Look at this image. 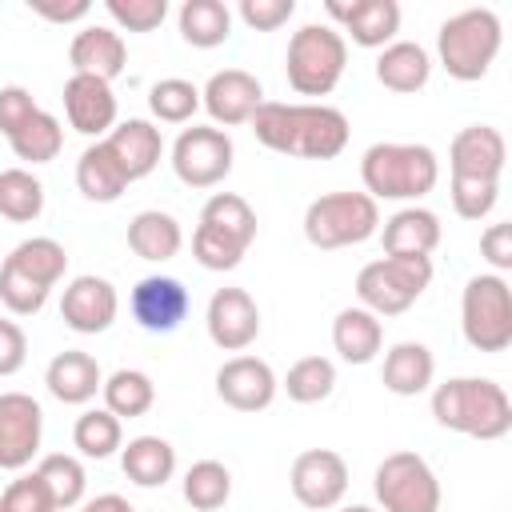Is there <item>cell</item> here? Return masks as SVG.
<instances>
[{
    "label": "cell",
    "instance_id": "obj_3",
    "mask_svg": "<svg viewBox=\"0 0 512 512\" xmlns=\"http://www.w3.org/2000/svg\"><path fill=\"white\" fill-rule=\"evenodd\" d=\"M360 180L364 192L380 200H404L416 204L424 200L436 180H440V160L428 144H400V140H380L364 148L360 156Z\"/></svg>",
    "mask_w": 512,
    "mask_h": 512
},
{
    "label": "cell",
    "instance_id": "obj_18",
    "mask_svg": "<svg viewBox=\"0 0 512 512\" xmlns=\"http://www.w3.org/2000/svg\"><path fill=\"white\" fill-rule=\"evenodd\" d=\"M192 296L176 276H144L128 292V312L144 332H176L188 320Z\"/></svg>",
    "mask_w": 512,
    "mask_h": 512
},
{
    "label": "cell",
    "instance_id": "obj_37",
    "mask_svg": "<svg viewBox=\"0 0 512 512\" xmlns=\"http://www.w3.org/2000/svg\"><path fill=\"white\" fill-rule=\"evenodd\" d=\"M280 388L288 392L292 404H320V400H328L332 388H336V364H332L328 356H300V360L284 372Z\"/></svg>",
    "mask_w": 512,
    "mask_h": 512
},
{
    "label": "cell",
    "instance_id": "obj_41",
    "mask_svg": "<svg viewBox=\"0 0 512 512\" xmlns=\"http://www.w3.org/2000/svg\"><path fill=\"white\" fill-rule=\"evenodd\" d=\"M148 108L160 124H188L200 112V88L184 76H164L148 88Z\"/></svg>",
    "mask_w": 512,
    "mask_h": 512
},
{
    "label": "cell",
    "instance_id": "obj_53",
    "mask_svg": "<svg viewBox=\"0 0 512 512\" xmlns=\"http://www.w3.org/2000/svg\"><path fill=\"white\" fill-rule=\"evenodd\" d=\"M336 512H380V508H368V504H344V508H336Z\"/></svg>",
    "mask_w": 512,
    "mask_h": 512
},
{
    "label": "cell",
    "instance_id": "obj_39",
    "mask_svg": "<svg viewBox=\"0 0 512 512\" xmlns=\"http://www.w3.org/2000/svg\"><path fill=\"white\" fill-rule=\"evenodd\" d=\"M200 224H208V228H216V232H224V236H232L240 244L256 240V212L236 192H212L208 204L200 208Z\"/></svg>",
    "mask_w": 512,
    "mask_h": 512
},
{
    "label": "cell",
    "instance_id": "obj_24",
    "mask_svg": "<svg viewBox=\"0 0 512 512\" xmlns=\"http://www.w3.org/2000/svg\"><path fill=\"white\" fill-rule=\"evenodd\" d=\"M44 384H48V392H52L60 404H88V400H96V392L104 388V372H100V364H96L92 352H84V348H64V352H56V356L48 360Z\"/></svg>",
    "mask_w": 512,
    "mask_h": 512
},
{
    "label": "cell",
    "instance_id": "obj_10",
    "mask_svg": "<svg viewBox=\"0 0 512 512\" xmlns=\"http://www.w3.org/2000/svg\"><path fill=\"white\" fill-rule=\"evenodd\" d=\"M232 136L216 124H192L172 144V172L188 188H216L232 172Z\"/></svg>",
    "mask_w": 512,
    "mask_h": 512
},
{
    "label": "cell",
    "instance_id": "obj_38",
    "mask_svg": "<svg viewBox=\"0 0 512 512\" xmlns=\"http://www.w3.org/2000/svg\"><path fill=\"white\" fill-rule=\"evenodd\" d=\"M44 212V184L28 168L0 172V216L12 224H32Z\"/></svg>",
    "mask_w": 512,
    "mask_h": 512
},
{
    "label": "cell",
    "instance_id": "obj_8",
    "mask_svg": "<svg viewBox=\"0 0 512 512\" xmlns=\"http://www.w3.org/2000/svg\"><path fill=\"white\" fill-rule=\"evenodd\" d=\"M460 332L476 352H504L512 344V288L496 272H480L460 292Z\"/></svg>",
    "mask_w": 512,
    "mask_h": 512
},
{
    "label": "cell",
    "instance_id": "obj_40",
    "mask_svg": "<svg viewBox=\"0 0 512 512\" xmlns=\"http://www.w3.org/2000/svg\"><path fill=\"white\" fill-rule=\"evenodd\" d=\"M228 496H232V472L220 460H196L184 472V500L196 512H216L228 504Z\"/></svg>",
    "mask_w": 512,
    "mask_h": 512
},
{
    "label": "cell",
    "instance_id": "obj_7",
    "mask_svg": "<svg viewBox=\"0 0 512 512\" xmlns=\"http://www.w3.org/2000/svg\"><path fill=\"white\" fill-rule=\"evenodd\" d=\"M428 284H432V256H380L360 268L356 300L372 316H400L424 296Z\"/></svg>",
    "mask_w": 512,
    "mask_h": 512
},
{
    "label": "cell",
    "instance_id": "obj_47",
    "mask_svg": "<svg viewBox=\"0 0 512 512\" xmlns=\"http://www.w3.org/2000/svg\"><path fill=\"white\" fill-rule=\"evenodd\" d=\"M296 12V0H240L236 16L252 28V32H276L280 24H288Z\"/></svg>",
    "mask_w": 512,
    "mask_h": 512
},
{
    "label": "cell",
    "instance_id": "obj_15",
    "mask_svg": "<svg viewBox=\"0 0 512 512\" xmlns=\"http://www.w3.org/2000/svg\"><path fill=\"white\" fill-rule=\"evenodd\" d=\"M120 312V296H116V284L104 280V276H72L64 284V296H60V320L80 332V336H96V332H108L112 320Z\"/></svg>",
    "mask_w": 512,
    "mask_h": 512
},
{
    "label": "cell",
    "instance_id": "obj_13",
    "mask_svg": "<svg viewBox=\"0 0 512 512\" xmlns=\"http://www.w3.org/2000/svg\"><path fill=\"white\" fill-rule=\"evenodd\" d=\"M44 412L28 392H0V468L20 472L36 460Z\"/></svg>",
    "mask_w": 512,
    "mask_h": 512
},
{
    "label": "cell",
    "instance_id": "obj_27",
    "mask_svg": "<svg viewBox=\"0 0 512 512\" xmlns=\"http://www.w3.org/2000/svg\"><path fill=\"white\" fill-rule=\"evenodd\" d=\"M128 184H132L128 172L120 168V160L112 156V148L104 140H96V144H88L80 152V160H76V188H80L84 200L112 204V200H120L128 192Z\"/></svg>",
    "mask_w": 512,
    "mask_h": 512
},
{
    "label": "cell",
    "instance_id": "obj_35",
    "mask_svg": "<svg viewBox=\"0 0 512 512\" xmlns=\"http://www.w3.org/2000/svg\"><path fill=\"white\" fill-rule=\"evenodd\" d=\"M72 444L88 460H108L124 448V420H116L108 408H84L72 424Z\"/></svg>",
    "mask_w": 512,
    "mask_h": 512
},
{
    "label": "cell",
    "instance_id": "obj_1",
    "mask_svg": "<svg viewBox=\"0 0 512 512\" xmlns=\"http://www.w3.org/2000/svg\"><path fill=\"white\" fill-rule=\"evenodd\" d=\"M248 124L268 152L300 156V160H332L348 148L352 136L348 116L320 100H300V104L264 100Z\"/></svg>",
    "mask_w": 512,
    "mask_h": 512
},
{
    "label": "cell",
    "instance_id": "obj_5",
    "mask_svg": "<svg viewBox=\"0 0 512 512\" xmlns=\"http://www.w3.org/2000/svg\"><path fill=\"white\" fill-rule=\"evenodd\" d=\"M348 68V40L332 24H304L288 36L284 76L296 96H328Z\"/></svg>",
    "mask_w": 512,
    "mask_h": 512
},
{
    "label": "cell",
    "instance_id": "obj_17",
    "mask_svg": "<svg viewBox=\"0 0 512 512\" xmlns=\"http://www.w3.org/2000/svg\"><path fill=\"white\" fill-rule=\"evenodd\" d=\"M260 104H264V84L252 72H244V68H220L200 88V108L212 116L216 128L220 124L224 128L248 124Z\"/></svg>",
    "mask_w": 512,
    "mask_h": 512
},
{
    "label": "cell",
    "instance_id": "obj_9",
    "mask_svg": "<svg viewBox=\"0 0 512 512\" xmlns=\"http://www.w3.org/2000/svg\"><path fill=\"white\" fill-rule=\"evenodd\" d=\"M372 492L380 512H440V480L420 452H388L376 464Z\"/></svg>",
    "mask_w": 512,
    "mask_h": 512
},
{
    "label": "cell",
    "instance_id": "obj_51",
    "mask_svg": "<svg viewBox=\"0 0 512 512\" xmlns=\"http://www.w3.org/2000/svg\"><path fill=\"white\" fill-rule=\"evenodd\" d=\"M28 8L36 16L52 20V24H76V20H84L92 12L88 0H28Z\"/></svg>",
    "mask_w": 512,
    "mask_h": 512
},
{
    "label": "cell",
    "instance_id": "obj_49",
    "mask_svg": "<svg viewBox=\"0 0 512 512\" xmlns=\"http://www.w3.org/2000/svg\"><path fill=\"white\" fill-rule=\"evenodd\" d=\"M480 256L492 264L496 276H504V272L512 268V224H508V220L484 228V236H480Z\"/></svg>",
    "mask_w": 512,
    "mask_h": 512
},
{
    "label": "cell",
    "instance_id": "obj_45",
    "mask_svg": "<svg viewBox=\"0 0 512 512\" xmlns=\"http://www.w3.org/2000/svg\"><path fill=\"white\" fill-rule=\"evenodd\" d=\"M116 32H152L168 16V0H104Z\"/></svg>",
    "mask_w": 512,
    "mask_h": 512
},
{
    "label": "cell",
    "instance_id": "obj_20",
    "mask_svg": "<svg viewBox=\"0 0 512 512\" xmlns=\"http://www.w3.org/2000/svg\"><path fill=\"white\" fill-rule=\"evenodd\" d=\"M64 116L80 136L104 140L116 128V92L96 76H68L64 84Z\"/></svg>",
    "mask_w": 512,
    "mask_h": 512
},
{
    "label": "cell",
    "instance_id": "obj_16",
    "mask_svg": "<svg viewBox=\"0 0 512 512\" xmlns=\"http://www.w3.org/2000/svg\"><path fill=\"white\" fill-rule=\"evenodd\" d=\"M332 28L352 36L360 48H388L400 32V4L396 0H328L324 4Z\"/></svg>",
    "mask_w": 512,
    "mask_h": 512
},
{
    "label": "cell",
    "instance_id": "obj_33",
    "mask_svg": "<svg viewBox=\"0 0 512 512\" xmlns=\"http://www.w3.org/2000/svg\"><path fill=\"white\" fill-rule=\"evenodd\" d=\"M8 144H12L16 160H24V164H48V160H56L60 148H64V124H60L52 112L36 108V112L8 136Z\"/></svg>",
    "mask_w": 512,
    "mask_h": 512
},
{
    "label": "cell",
    "instance_id": "obj_52",
    "mask_svg": "<svg viewBox=\"0 0 512 512\" xmlns=\"http://www.w3.org/2000/svg\"><path fill=\"white\" fill-rule=\"evenodd\" d=\"M80 512H136L124 496H116V492H104V496H96V500H88Z\"/></svg>",
    "mask_w": 512,
    "mask_h": 512
},
{
    "label": "cell",
    "instance_id": "obj_43",
    "mask_svg": "<svg viewBox=\"0 0 512 512\" xmlns=\"http://www.w3.org/2000/svg\"><path fill=\"white\" fill-rule=\"evenodd\" d=\"M48 288L32 276H24L16 264H0V304L12 312V316H36L44 304H48Z\"/></svg>",
    "mask_w": 512,
    "mask_h": 512
},
{
    "label": "cell",
    "instance_id": "obj_32",
    "mask_svg": "<svg viewBox=\"0 0 512 512\" xmlns=\"http://www.w3.org/2000/svg\"><path fill=\"white\" fill-rule=\"evenodd\" d=\"M104 408L116 416V420H136V416H148L152 404H156V384L148 372L140 368H116L112 376H104Z\"/></svg>",
    "mask_w": 512,
    "mask_h": 512
},
{
    "label": "cell",
    "instance_id": "obj_4",
    "mask_svg": "<svg viewBox=\"0 0 512 512\" xmlns=\"http://www.w3.org/2000/svg\"><path fill=\"white\" fill-rule=\"evenodd\" d=\"M500 44H504V28L492 8H464V12L448 16L436 32L440 68L464 84L488 76L492 60L500 56Z\"/></svg>",
    "mask_w": 512,
    "mask_h": 512
},
{
    "label": "cell",
    "instance_id": "obj_26",
    "mask_svg": "<svg viewBox=\"0 0 512 512\" xmlns=\"http://www.w3.org/2000/svg\"><path fill=\"white\" fill-rule=\"evenodd\" d=\"M332 348L348 364H372L380 356V348H384V320L372 316L360 304L340 308L336 320H332Z\"/></svg>",
    "mask_w": 512,
    "mask_h": 512
},
{
    "label": "cell",
    "instance_id": "obj_2",
    "mask_svg": "<svg viewBox=\"0 0 512 512\" xmlns=\"http://www.w3.org/2000/svg\"><path fill=\"white\" fill-rule=\"evenodd\" d=\"M432 416L440 428L472 436V440H500L512 432V400L504 384L488 376H452L436 384Z\"/></svg>",
    "mask_w": 512,
    "mask_h": 512
},
{
    "label": "cell",
    "instance_id": "obj_22",
    "mask_svg": "<svg viewBox=\"0 0 512 512\" xmlns=\"http://www.w3.org/2000/svg\"><path fill=\"white\" fill-rule=\"evenodd\" d=\"M104 144L112 148V156L120 160V168L128 172V180H144L148 172H156V164L164 156V136L144 116L116 120V128L104 136Z\"/></svg>",
    "mask_w": 512,
    "mask_h": 512
},
{
    "label": "cell",
    "instance_id": "obj_31",
    "mask_svg": "<svg viewBox=\"0 0 512 512\" xmlns=\"http://www.w3.org/2000/svg\"><path fill=\"white\" fill-rule=\"evenodd\" d=\"M180 36L192 48H220L232 36V8L224 0H184L176 12Z\"/></svg>",
    "mask_w": 512,
    "mask_h": 512
},
{
    "label": "cell",
    "instance_id": "obj_25",
    "mask_svg": "<svg viewBox=\"0 0 512 512\" xmlns=\"http://www.w3.org/2000/svg\"><path fill=\"white\" fill-rule=\"evenodd\" d=\"M380 380L392 396H420L432 388L436 380V356L428 344L420 340H400L384 352V364H380Z\"/></svg>",
    "mask_w": 512,
    "mask_h": 512
},
{
    "label": "cell",
    "instance_id": "obj_12",
    "mask_svg": "<svg viewBox=\"0 0 512 512\" xmlns=\"http://www.w3.org/2000/svg\"><path fill=\"white\" fill-rule=\"evenodd\" d=\"M280 392V380L268 360L252 352H236L216 368V396L232 412H264Z\"/></svg>",
    "mask_w": 512,
    "mask_h": 512
},
{
    "label": "cell",
    "instance_id": "obj_6",
    "mask_svg": "<svg viewBox=\"0 0 512 512\" xmlns=\"http://www.w3.org/2000/svg\"><path fill=\"white\" fill-rule=\"evenodd\" d=\"M380 232V204L368 192H324L304 208V240L336 252L364 244Z\"/></svg>",
    "mask_w": 512,
    "mask_h": 512
},
{
    "label": "cell",
    "instance_id": "obj_44",
    "mask_svg": "<svg viewBox=\"0 0 512 512\" xmlns=\"http://www.w3.org/2000/svg\"><path fill=\"white\" fill-rule=\"evenodd\" d=\"M452 212L460 220H484L492 216L496 200H500V180H472V176H452Z\"/></svg>",
    "mask_w": 512,
    "mask_h": 512
},
{
    "label": "cell",
    "instance_id": "obj_50",
    "mask_svg": "<svg viewBox=\"0 0 512 512\" xmlns=\"http://www.w3.org/2000/svg\"><path fill=\"white\" fill-rule=\"evenodd\" d=\"M28 360V336L16 320H0V376H16Z\"/></svg>",
    "mask_w": 512,
    "mask_h": 512
},
{
    "label": "cell",
    "instance_id": "obj_34",
    "mask_svg": "<svg viewBox=\"0 0 512 512\" xmlns=\"http://www.w3.org/2000/svg\"><path fill=\"white\" fill-rule=\"evenodd\" d=\"M4 260L16 264L24 276L40 280L48 292H52V288L64 280V272H68V252H64V244L52 240V236H28V240H20Z\"/></svg>",
    "mask_w": 512,
    "mask_h": 512
},
{
    "label": "cell",
    "instance_id": "obj_36",
    "mask_svg": "<svg viewBox=\"0 0 512 512\" xmlns=\"http://www.w3.org/2000/svg\"><path fill=\"white\" fill-rule=\"evenodd\" d=\"M36 476H40L44 488L52 492L56 512L76 508V504L84 500V492H88V472H84V464H80L76 456H68V452H48V456H40Z\"/></svg>",
    "mask_w": 512,
    "mask_h": 512
},
{
    "label": "cell",
    "instance_id": "obj_14",
    "mask_svg": "<svg viewBox=\"0 0 512 512\" xmlns=\"http://www.w3.org/2000/svg\"><path fill=\"white\" fill-rule=\"evenodd\" d=\"M204 328H208V340L220 348V352H244L256 344L260 336V308L252 300L248 288H216L212 300H208V312H204Z\"/></svg>",
    "mask_w": 512,
    "mask_h": 512
},
{
    "label": "cell",
    "instance_id": "obj_48",
    "mask_svg": "<svg viewBox=\"0 0 512 512\" xmlns=\"http://www.w3.org/2000/svg\"><path fill=\"white\" fill-rule=\"evenodd\" d=\"M40 104L32 100V92L28 88H20V84H4L0 88V132H4V140L36 112Z\"/></svg>",
    "mask_w": 512,
    "mask_h": 512
},
{
    "label": "cell",
    "instance_id": "obj_30",
    "mask_svg": "<svg viewBox=\"0 0 512 512\" xmlns=\"http://www.w3.org/2000/svg\"><path fill=\"white\" fill-rule=\"evenodd\" d=\"M120 468L140 488H164L176 472V448L164 436H132L120 448Z\"/></svg>",
    "mask_w": 512,
    "mask_h": 512
},
{
    "label": "cell",
    "instance_id": "obj_28",
    "mask_svg": "<svg viewBox=\"0 0 512 512\" xmlns=\"http://www.w3.org/2000/svg\"><path fill=\"white\" fill-rule=\"evenodd\" d=\"M432 76V56L424 44L416 40H392L388 48H380L376 56V80L388 88V92H420Z\"/></svg>",
    "mask_w": 512,
    "mask_h": 512
},
{
    "label": "cell",
    "instance_id": "obj_11",
    "mask_svg": "<svg viewBox=\"0 0 512 512\" xmlns=\"http://www.w3.org/2000/svg\"><path fill=\"white\" fill-rule=\"evenodd\" d=\"M288 484H292V496L312 512L340 508V500L348 496V460L332 448H304L292 460Z\"/></svg>",
    "mask_w": 512,
    "mask_h": 512
},
{
    "label": "cell",
    "instance_id": "obj_21",
    "mask_svg": "<svg viewBox=\"0 0 512 512\" xmlns=\"http://www.w3.org/2000/svg\"><path fill=\"white\" fill-rule=\"evenodd\" d=\"M68 64H72V76H96V80L112 84L128 64V44H124V36L116 28L88 24V28H80L72 36Z\"/></svg>",
    "mask_w": 512,
    "mask_h": 512
},
{
    "label": "cell",
    "instance_id": "obj_29",
    "mask_svg": "<svg viewBox=\"0 0 512 512\" xmlns=\"http://www.w3.org/2000/svg\"><path fill=\"white\" fill-rule=\"evenodd\" d=\"M128 248L148 264H164L184 248V228L172 212L144 208L128 220Z\"/></svg>",
    "mask_w": 512,
    "mask_h": 512
},
{
    "label": "cell",
    "instance_id": "obj_23",
    "mask_svg": "<svg viewBox=\"0 0 512 512\" xmlns=\"http://www.w3.org/2000/svg\"><path fill=\"white\" fill-rule=\"evenodd\" d=\"M384 256H432L440 244V216L424 204H404L380 224Z\"/></svg>",
    "mask_w": 512,
    "mask_h": 512
},
{
    "label": "cell",
    "instance_id": "obj_19",
    "mask_svg": "<svg viewBox=\"0 0 512 512\" xmlns=\"http://www.w3.org/2000/svg\"><path fill=\"white\" fill-rule=\"evenodd\" d=\"M504 164H508V144H504V132L492 128V124H468L448 144V168H452V176L500 180Z\"/></svg>",
    "mask_w": 512,
    "mask_h": 512
},
{
    "label": "cell",
    "instance_id": "obj_42",
    "mask_svg": "<svg viewBox=\"0 0 512 512\" xmlns=\"http://www.w3.org/2000/svg\"><path fill=\"white\" fill-rule=\"evenodd\" d=\"M244 252H248V244H240L208 224H196V232H192V260L208 272H232L244 260Z\"/></svg>",
    "mask_w": 512,
    "mask_h": 512
},
{
    "label": "cell",
    "instance_id": "obj_46",
    "mask_svg": "<svg viewBox=\"0 0 512 512\" xmlns=\"http://www.w3.org/2000/svg\"><path fill=\"white\" fill-rule=\"evenodd\" d=\"M0 512H56V504L44 480L36 472H24L0 492Z\"/></svg>",
    "mask_w": 512,
    "mask_h": 512
}]
</instances>
